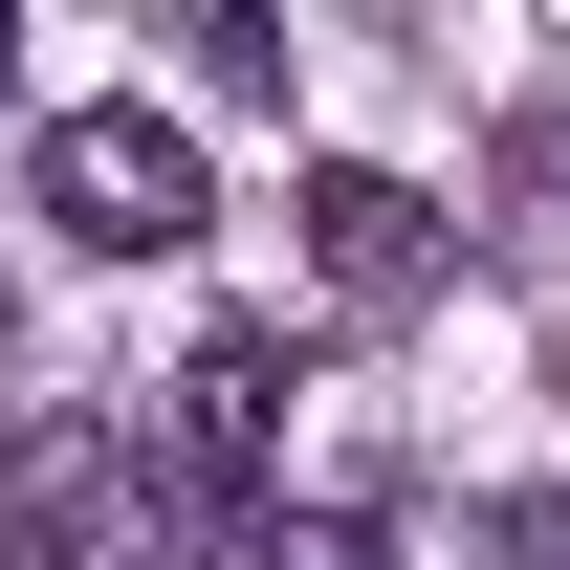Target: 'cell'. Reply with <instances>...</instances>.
I'll use <instances>...</instances> for the list:
<instances>
[{"mask_svg":"<svg viewBox=\"0 0 570 570\" xmlns=\"http://www.w3.org/2000/svg\"><path fill=\"white\" fill-rule=\"evenodd\" d=\"M264 439H285V352H264V330H198L176 395H154V549H242Z\"/></svg>","mask_w":570,"mask_h":570,"instance_id":"6da1fadb","label":"cell"},{"mask_svg":"<svg viewBox=\"0 0 570 570\" xmlns=\"http://www.w3.org/2000/svg\"><path fill=\"white\" fill-rule=\"evenodd\" d=\"M22 176H45V219H67L88 264H176V242H198V132H176V110H67Z\"/></svg>","mask_w":570,"mask_h":570,"instance_id":"7a4b0ae2","label":"cell"},{"mask_svg":"<svg viewBox=\"0 0 570 570\" xmlns=\"http://www.w3.org/2000/svg\"><path fill=\"white\" fill-rule=\"evenodd\" d=\"M132 527H154V461L88 417V395H45V417L0 439V570H110Z\"/></svg>","mask_w":570,"mask_h":570,"instance_id":"3957f363","label":"cell"},{"mask_svg":"<svg viewBox=\"0 0 570 570\" xmlns=\"http://www.w3.org/2000/svg\"><path fill=\"white\" fill-rule=\"evenodd\" d=\"M285 219H307V285H330V307H439V285H461V219H439L417 176H373V154H330Z\"/></svg>","mask_w":570,"mask_h":570,"instance_id":"277c9868","label":"cell"},{"mask_svg":"<svg viewBox=\"0 0 570 570\" xmlns=\"http://www.w3.org/2000/svg\"><path fill=\"white\" fill-rule=\"evenodd\" d=\"M154 45H176L219 110H285V0H154Z\"/></svg>","mask_w":570,"mask_h":570,"instance_id":"5b68a950","label":"cell"},{"mask_svg":"<svg viewBox=\"0 0 570 570\" xmlns=\"http://www.w3.org/2000/svg\"><path fill=\"white\" fill-rule=\"evenodd\" d=\"M483 570H570V483H504L483 504Z\"/></svg>","mask_w":570,"mask_h":570,"instance_id":"8992f818","label":"cell"},{"mask_svg":"<svg viewBox=\"0 0 570 570\" xmlns=\"http://www.w3.org/2000/svg\"><path fill=\"white\" fill-rule=\"evenodd\" d=\"M264 570H395V549H373L352 504H330V527H285V549H264Z\"/></svg>","mask_w":570,"mask_h":570,"instance_id":"52a82bcc","label":"cell"},{"mask_svg":"<svg viewBox=\"0 0 570 570\" xmlns=\"http://www.w3.org/2000/svg\"><path fill=\"white\" fill-rule=\"evenodd\" d=\"M0 88H22V0H0Z\"/></svg>","mask_w":570,"mask_h":570,"instance_id":"ba28073f","label":"cell"},{"mask_svg":"<svg viewBox=\"0 0 570 570\" xmlns=\"http://www.w3.org/2000/svg\"><path fill=\"white\" fill-rule=\"evenodd\" d=\"M0 352H22V307H0Z\"/></svg>","mask_w":570,"mask_h":570,"instance_id":"9c48e42d","label":"cell"}]
</instances>
